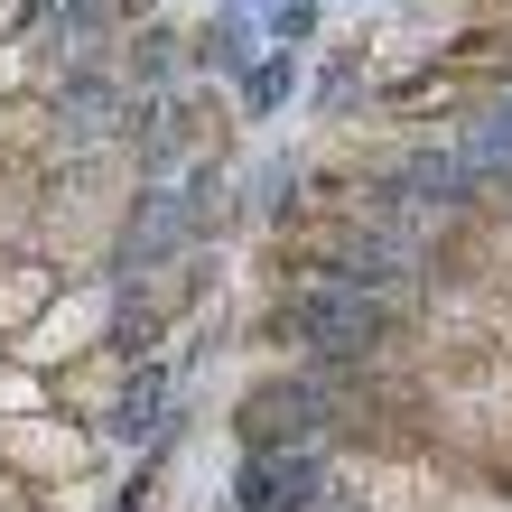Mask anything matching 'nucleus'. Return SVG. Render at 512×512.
I'll list each match as a JSON object with an SVG mask.
<instances>
[{
	"label": "nucleus",
	"mask_w": 512,
	"mask_h": 512,
	"mask_svg": "<svg viewBox=\"0 0 512 512\" xmlns=\"http://www.w3.org/2000/svg\"><path fill=\"white\" fill-rule=\"evenodd\" d=\"M28 19V0H0V38H10V28Z\"/></svg>",
	"instance_id": "9"
},
{
	"label": "nucleus",
	"mask_w": 512,
	"mask_h": 512,
	"mask_svg": "<svg viewBox=\"0 0 512 512\" xmlns=\"http://www.w3.org/2000/svg\"><path fill=\"white\" fill-rule=\"evenodd\" d=\"M28 410H56V401H47V382L10 354V364H0V419H28Z\"/></svg>",
	"instance_id": "7"
},
{
	"label": "nucleus",
	"mask_w": 512,
	"mask_h": 512,
	"mask_svg": "<svg viewBox=\"0 0 512 512\" xmlns=\"http://www.w3.org/2000/svg\"><path fill=\"white\" fill-rule=\"evenodd\" d=\"M112 326H122V289H112V280H66L56 308L38 317V336L19 345V364L28 373H56V364H75V354L112 345Z\"/></svg>",
	"instance_id": "2"
},
{
	"label": "nucleus",
	"mask_w": 512,
	"mask_h": 512,
	"mask_svg": "<svg viewBox=\"0 0 512 512\" xmlns=\"http://www.w3.org/2000/svg\"><path fill=\"white\" fill-rule=\"evenodd\" d=\"M47 401L66 410L75 429H103V419L131 401V354L122 345H94V354H75V364H56L47 373Z\"/></svg>",
	"instance_id": "4"
},
{
	"label": "nucleus",
	"mask_w": 512,
	"mask_h": 512,
	"mask_svg": "<svg viewBox=\"0 0 512 512\" xmlns=\"http://www.w3.org/2000/svg\"><path fill=\"white\" fill-rule=\"evenodd\" d=\"M0 466L19 485H75L94 466V429H75L66 410H28V419H0Z\"/></svg>",
	"instance_id": "3"
},
{
	"label": "nucleus",
	"mask_w": 512,
	"mask_h": 512,
	"mask_svg": "<svg viewBox=\"0 0 512 512\" xmlns=\"http://www.w3.org/2000/svg\"><path fill=\"white\" fill-rule=\"evenodd\" d=\"M0 512H38V503H28V485H19L10 466H0Z\"/></svg>",
	"instance_id": "8"
},
{
	"label": "nucleus",
	"mask_w": 512,
	"mask_h": 512,
	"mask_svg": "<svg viewBox=\"0 0 512 512\" xmlns=\"http://www.w3.org/2000/svg\"><path fill=\"white\" fill-rule=\"evenodd\" d=\"M38 205H47V168L0 159V261H19L38 243Z\"/></svg>",
	"instance_id": "6"
},
{
	"label": "nucleus",
	"mask_w": 512,
	"mask_h": 512,
	"mask_svg": "<svg viewBox=\"0 0 512 512\" xmlns=\"http://www.w3.org/2000/svg\"><path fill=\"white\" fill-rule=\"evenodd\" d=\"M0 270H10V261H0Z\"/></svg>",
	"instance_id": "10"
},
{
	"label": "nucleus",
	"mask_w": 512,
	"mask_h": 512,
	"mask_svg": "<svg viewBox=\"0 0 512 512\" xmlns=\"http://www.w3.org/2000/svg\"><path fill=\"white\" fill-rule=\"evenodd\" d=\"M56 289H66V280H56V270L38 261V252H19L10 270H0V345H28V336H38V317L56 308Z\"/></svg>",
	"instance_id": "5"
},
{
	"label": "nucleus",
	"mask_w": 512,
	"mask_h": 512,
	"mask_svg": "<svg viewBox=\"0 0 512 512\" xmlns=\"http://www.w3.org/2000/svg\"><path fill=\"white\" fill-rule=\"evenodd\" d=\"M131 205H140V168L122 149H66L47 168V205H38V252L56 280H94V270L131 243Z\"/></svg>",
	"instance_id": "1"
}]
</instances>
